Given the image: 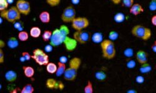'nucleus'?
I'll return each mask as SVG.
<instances>
[{
	"label": "nucleus",
	"mask_w": 156,
	"mask_h": 93,
	"mask_svg": "<svg viewBox=\"0 0 156 93\" xmlns=\"http://www.w3.org/2000/svg\"><path fill=\"white\" fill-rule=\"evenodd\" d=\"M82 60L79 57H73L69 62V66L65 71L63 78L68 81H73L77 78V72L81 67Z\"/></svg>",
	"instance_id": "obj_1"
},
{
	"label": "nucleus",
	"mask_w": 156,
	"mask_h": 93,
	"mask_svg": "<svg viewBox=\"0 0 156 93\" xmlns=\"http://www.w3.org/2000/svg\"><path fill=\"white\" fill-rule=\"evenodd\" d=\"M102 56L107 60H112L116 55V49L114 41L107 38L104 39L100 43Z\"/></svg>",
	"instance_id": "obj_2"
},
{
	"label": "nucleus",
	"mask_w": 156,
	"mask_h": 93,
	"mask_svg": "<svg viewBox=\"0 0 156 93\" xmlns=\"http://www.w3.org/2000/svg\"><path fill=\"white\" fill-rule=\"evenodd\" d=\"M131 34L143 41H148L152 37V32L149 28L141 24H137L132 28Z\"/></svg>",
	"instance_id": "obj_3"
},
{
	"label": "nucleus",
	"mask_w": 156,
	"mask_h": 93,
	"mask_svg": "<svg viewBox=\"0 0 156 93\" xmlns=\"http://www.w3.org/2000/svg\"><path fill=\"white\" fill-rule=\"evenodd\" d=\"M21 13L16 6H12L7 9L0 12L1 18L6 19L10 23H15L21 19Z\"/></svg>",
	"instance_id": "obj_4"
},
{
	"label": "nucleus",
	"mask_w": 156,
	"mask_h": 93,
	"mask_svg": "<svg viewBox=\"0 0 156 93\" xmlns=\"http://www.w3.org/2000/svg\"><path fill=\"white\" fill-rule=\"evenodd\" d=\"M32 59L40 66H46L49 62V57L46 53L41 48H35L33 51Z\"/></svg>",
	"instance_id": "obj_5"
},
{
	"label": "nucleus",
	"mask_w": 156,
	"mask_h": 93,
	"mask_svg": "<svg viewBox=\"0 0 156 93\" xmlns=\"http://www.w3.org/2000/svg\"><path fill=\"white\" fill-rule=\"evenodd\" d=\"M76 18V11L73 5L65 8L61 15V19L64 23H71Z\"/></svg>",
	"instance_id": "obj_6"
},
{
	"label": "nucleus",
	"mask_w": 156,
	"mask_h": 93,
	"mask_svg": "<svg viewBox=\"0 0 156 93\" xmlns=\"http://www.w3.org/2000/svg\"><path fill=\"white\" fill-rule=\"evenodd\" d=\"M67 37L64 36L61 32L59 28L55 29L53 31L51 38L49 41V44L53 47H58L62 44H63Z\"/></svg>",
	"instance_id": "obj_7"
},
{
	"label": "nucleus",
	"mask_w": 156,
	"mask_h": 93,
	"mask_svg": "<svg viewBox=\"0 0 156 93\" xmlns=\"http://www.w3.org/2000/svg\"><path fill=\"white\" fill-rule=\"evenodd\" d=\"M73 37L77 43L81 44H86L91 40V34L84 30L76 31Z\"/></svg>",
	"instance_id": "obj_8"
},
{
	"label": "nucleus",
	"mask_w": 156,
	"mask_h": 93,
	"mask_svg": "<svg viewBox=\"0 0 156 93\" xmlns=\"http://www.w3.org/2000/svg\"><path fill=\"white\" fill-rule=\"evenodd\" d=\"M89 19L86 17H76L71 22L73 29L75 31H82L89 27Z\"/></svg>",
	"instance_id": "obj_9"
},
{
	"label": "nucleus",
	"mask_w": 156,
	"mask_h": 93,
	"mask_svg": "<svg viewBox=\"0 0 156 93\" xmlns=\"http://www.w3.org/2000/svg\"><path fill=\"white\" fill-rule=\"evenodd\" d=\"M16 6L22 15L28 16L31 12V8L30 3L27 0H18Z\"/></svg>",
	"instance_id": "obj_10"
},
{
	"label": "nucleus",
	"mask_w": 156,
	"mask_h": 93,
	"mask_svg": "<svg viewBox=\"0 0 156 93\" xmlns=\"http://www.w3.org/2000/svg\"><path fill=\"white\" fill-rule=\"evenodd\" d=\"M46 86L50 89L62 90L64 88L63 83L61 81H56L53 78H48L46 81Z\"/></svg>",
	"instance_id": "obj_11"
},
{
	"label": "nucleus",
	"mask_w": 156,
	"mask_h": 93,
	"mask_svg": "<svg viewBox=\"0 0 156 93\" xmlns=\"http://www.w3.org/2000/svg\"><path fill=\"white\" fill-rule=\"evenodd\" d=\"M149 55L144 50H139L136 54V61L140 65L148 62Z\"/></svg>",
	"instance_id": "obj_12"
},
{
	"label": "nucleus",
	"mask_w": 156,
	"mask_h": 93,
	"mask_svg": "<svg viewBox=\"0 0 156 93\" xmlns=\"http://www.w3.org/2000/svg\"><path fill=\"white\" fill-rule=\"evenodd\" d=\"M144 12V8L139 3H134L129 8V13L134 16H137Z\"/></svg>",
	"instance_id": "obj_13"
},
{
	"label": "nucleus",
	"mask_w": 156,
	"mask_h": 93,
	"mask_svg": "<svg viewBox=\"0 0 156 93\" xmlns=\"http://www.w3.org/2000/svg\"><path fill=\"white\" fill-rule=\"evenodd\" d=\"M5 78L8 82L13 83L18 78V74L15 71L10 70L5 73Z\"/></svg>",
	"instance_id": "obj_14"
},
{
	"label": "nucleus",
	"mask_w": 156,
	"mask_h": 93,
	"mask_svg": "<svg viewBox=\"0 0 156 93\" xmlns=\"http://www.w3.org/2000/svg\"><path fill=\"white\" fill-rule=\"evenodd\" d=\"M39 19L44 24H48L51 21V15L48 11H43L39 15Z\"/></svg>",
	"instance_id": "obj_15"
},
{
	"label": "nucleus",
	"mask_w": 156,
	"mask_h": 93,
	"mask_svg": "<svg viewBox=\"0 0 156 93\" xmlns=\"http://www.w3.org/2000/svg\"><path fill=\"white\" fill-rule=\"evenodd\" d=\"M66 44V48L68 51H73L74 50L76 47L77 46V42L75 41L74 38L71 39L68 37V36L66 37V40H65L64 42Z\"/></svg>",
	"instance_id": "obj_16"
},
{
	"label": "nucleus",
	"mask_w": 156,
	"mask_h": 93,
	"mask_svg": "<svg viewBox=\"0 0 156 93\" xmlns=\"http://www.w3.org/2000/svg\"><path fill=\"white\" fill-rule=\"evenodd\" d=\"M23 70L24 76L28 78H33L35 73L34 69L30 66H23Z\"/></svg>",
	"instance_id": "obj_17"
},
{
	"label": "nucleus",
	"mask_w": 156,
	"mask_h": 93,
	"mask_svg": "<svg viewBox=\"0 0 156 93\" xmlns=\"http://www.w3.org/2000/svg\"><path fill=\"white\" fill-rule=\"evenodd\" d=\"M58 69L56 73V75L58 77H60L61 76H63L65 71H66L67 67H66V65L65 63H62L61 61H58Z\"/></svg>",
	"instance_id": "obj_18"
},
{
	"label": "nucleus",
	"mask_w": 156,
	"mask_h": 93,
	"mask_svg": "<svg viewBox=\"0 0 156 93\" xmlns=\"http://www.w3.org/2000/svg\"><path fill=\"white\" fill-rule=\"evenodd\" d=\"M18 38H16L15 37H11L8 38L7 41V45L9 48L14 49L18 47L19 42Z\"/></svg>",
	"instance_id": "obj_19"
},
{
	"label": "nucleus",
	"mask_w": 156,
	"mask_h": 93,
	"mask_svg": "<svg viewBox=\"0 0 156 93\" xmlns=\"http://www.w3.org/2000/svg\"><path fill=\"white\" fill-rule=\"evenodd\" d=\"M30 35L31 37L34 38L40 37L42 35L41 29L39 27L34 26V27L31 28V29H30Z\"/></svg>",
	"instance_id": "obj_20"
},
{
	"label": "nucleus",
	"mask_w": 156,
	"mask_h": 93,
	"mask_svg": "<svg viewBox=\"0 0 156 93\" xmlns=\"http://www.w3.org/2000/svg\"><path fill=\"white\" fill-rule=\"evenodd\" d=\"M152 66L147 62L140 65V66L139 68V72L142 74H145L150 73L152 71Z\"/></svg>",
	"instance_id": "obj_21"
},
{
	"label": "nucleus",
	"mask_w": 156,
	"mask_h": 93,
	"mask_svg": "<svg viewBox=\"0 0 156 93\" xmlns=\"http://www.w3.org/2000/svg\"><path fill=\"white\" fill-rule=\"evenodd\" d=\"M46 66V71L49 74H56L57 69H58V65L53 62H49Z\"/></svg>",
	"instance_id": "obj_22"
},
{
	"label": "nucleus",
	"mask_w": 156,
	"mask_h": 93,
	"mask_svg": "<svg viewBox=\"0 0 156 93\" xmlns=\"http://www.w3.org/2000/svg\"><path fill=\"white\" fill-rule=\"evenodd\" d=\"M95 78L97 79V80L99 81H105L107 79V73L103 70H99L95 73L94 74Z\"/></svg>",
	"instance_id": "obj_23"
},
{
	"label": "nucleus",
	"mask_w": 156,
	"mask_h": 93,
	"mask_svg": "<svg viewBox=\"0 0 156 93\" xmlns=\"http://www.w3.org/2000/svg\"><path fill=\"white\" fill-rule=\"evenodd\" d=\"M91 40L92 41L96 44H100L103 40V35L101 32H95L91 35Z\"/></svg>",
	"instance_id": "obj_24"
},
{
	"label": "nucleus",
	"mask_w": 156,
	"mask_h": 93,
	"mask_svg": "<svg viewBox=\"0 0 156 93\" xmlns=\"http://www.w3.org/2000/svg\"><path fill=\"white\" fill-rule=\"evenodd\" d=\"M29 34L25 31H21L18 32V38L21 42H27L29 39Z\"/></svg>",
	"instance_id": "obj_25"
},
{
	"label": "nucleus",
	"mask_w": 156,
	"mask_h": 93,
	"mask_svg": "<svg viewBox=\"0 0 156 93\" xmlns=\"http://www.w3.org/2000/svg\"><path fill=\"white\" fill-rule=\"evenodd\" d=\"M34 92V88L30 83L24 85L20 91L21 93H33Z\"/></svg>",
	"instance_id": "obj_26"
},
{
	"label": "nucleus",
	"mask_w": 156,
	"mask_h": 93,
	"mask_svg": "<svg viewBox=\"0 0 156 93\" xmlns=\"http://www.w3.org/2000/svg\"><path fill=\"white\" fill-rule=\"evenodd\" d=\"M84 93H93L94 92V88L92 81L90 80H88L86 85L84 88Z\"/></svg>",
	"instance_id": "obj_27"
},
{
	"label": "nucleus",
	"mask_w": 156,
	"mask_h": 93,
	"mask_svg": "<svg viewBox=\"0 0 156 93\" xmlns=\"http://www.w3.org/2000/svg\"><path fill=\"white\" fill-rule=\"evenodd\" d=\"M52 34H53V31H49V30H46L43 32V33L41 35L42 39L44 42H48L50 41L51 38Z\"/></svg>",
	"instance_id": "obj_28"
},
{
	"label": "nucleus",
	"mask_w": 156,
	"mask_h": 93,
	"mask_svg": "<svg viewBox=\"0 0 156 93\" xmlns=\"http://www.w3.org/2000/svg\"><path fill=\"white\" fill-rule=\"evenodd\" d=\"M125 15L122 12H118L114 15V20L117 23H121L124 21L125 20Z\"/></svg>",
	"instance_id": "obj_29"
},
{
	"label": "nucleus",
	"mask_w": 156,
	"mask_h": 93,
	"mask_svg": "<svg viewBox=\"0 0 156 93\" xmlns=\"http://www.w3.org/2000/svg\"><path fill=\"white\" fill-rule=\"evenodd\" d=\"M134 4V0H122L121 5L124 8H130Z\"/></svg>",
	"instance_id": "obj_30"
},
{
	"label": "nucleus",
	"mask_w": 156,
	"mask_h": 93,
	"mask_svg": "<svg viewBox=\"0 0 156 93\" xmlns=\"http://www.w3.org/2000/svg\"><path fill=\"white\" fill-rule=\"evenodd\" d=\"M9 4L8 0H0V12L7 9L8 8Z\"/></svg>",
	"instance_id": "obj_31"
},
{
	"label": "nucleus",
	"mask_w": 156,
	"mask_h": 93,
	"mask_svg": "<svg viewBox=\"0 0 156 93\" xmlns=\"http://www.w3.org/2000/svg\"><path fill=\"white\" fill-rule=\"evenodd\" d=\"M134 54V50L131 48H127L124 50V55L128 58L133 57Z\"/></svg>",
	"instance_id": "obj_32"
},
{
	"label": "nucleus",
	"mask_w": 156,
	"mask_h": 93,
	"mask_svg": "<svg viewBox=\"0 0 156 93\" xmlns=\"http://www.w3.org/2000/svg\"><path fill=\"white\" fill-rule=\"evenodd\" d=\"M61 32V33L66 37H68L70 33V31H69V28L67 27L66 25H61L59 28Z\"/></svg>",
	"instance_id": "obj_33"
},
{
	"label": "nucleus",
	"mask_w": 156,
	"mask_h": 93,
	"mask_svg": "<svg viewBox=\"0 0 156 93\" xmlns=\"http://www.w3.org/2000/svg\"><path fill=\"white\" fill-rule=\"evenodd\" d=\"M127 68H129V69H133L134 68H135V66H136V62L134 60L129 58L126 63Z\"/></svg>",
	"instance_id": "obj_34"
},
{
	"label": "nucleus",
	"mask_w": 156,
	"mask_h": 93,
	"mask_svg": "<svg viewBox=\"0 0 156 93\" xmlns=\"http://www.w3.org/2000/svg\"><path fill=\"white\" fill-rule=\"evenodd\" d=\"M46 3L51 7H56L59 5L61 0H46Z\"/></svg>",
	"instance_id": "obj_35"
},
{
	"label": "nucleus",
	"mask_w": 156,
	"mask_h": 93,
	"mask_svg": "<svg viewBox=\"0 0 156 93\" xmlns=\"http://www.w3.org/2000/svg\"><path fill=\"white\" fill-rule=\"evenodd\" d=\"M119 37V34L115 31H111L109 33V39L111 40L112 41H116Z\"/></svg>",
	"instance_id": "obj_36"
},
{
	"label": "nucleus",
	"mask_w": 156,
	"mask_h": 93,
	"mask_svg": "<svg viewBox=\"0 0 156 93\" xmlns=\"http://www.w3.org/2000/svg\"><path fill=\"white\" fill-rule=\"evenodd\" d=\"M149 9L150 11H156V0H151L149 4Z\"/></svg>",
	"instance_id": "obj_37"
},
{
	"label": "nucleus",
	"mask_w": 156,
	"mask_h": 93,
	"mask_svg": "<svg viewBox=\"0 0 156 93\" xmlns=\"http://www.w3.org/2000/svg\"><path fill=\"white\" fill-rule=\"evenodd\" d=\"M21 56L26 60V61H30L32 58V55L28 51H23L21 53Z\"/></svg>",
	"instance_id": "obj_38"
},
{
	"label": "nucleus",
	"mask_w": 156,
	"mask_h": 93,
	"mask_svg": "<svg viewBox=\"0 0 156 93\" xmlns=\"http://www.w3.org/2000/svg\"><path fill=\"white\" fill-rule=\"evenodd\" d=\"M145 81L144 77L142 75H139L136 78V82L138 84H142Z\"/></svg>",
	"instance_id": "obj_39"
},
{
	"label": "nucleus",
	"mask_w": 156,
	"mask_h": 93,
	"mask_svg": "<svg viewBox=\"0 0 156 93\" xmlns=\"http://www.w3.org/2000/svg\"><path fill=\"white\" fill-rule=\"evenodd\" d=\"M5 62V53L3 48H0V64Z\"/></svg>",
	"instance_id": "obj_40"
},
{
	"label": "nucleus",
	"mask_w": 156,
	"mask_h": 93,
	"mask_svg": "<svg viewBox=\"0 0 156 93\" xmlns=\"http://www.w3.org/2000/svg\"><path fill=\"white\" fill-rule=\"evenodd\" d=\"M53 47L51 45H50V44L47 45L44 47L45 51H46V52H51V51H52V50H53Z\"/></svg>",
	"instance_id": "obj_41"
},
{
	"label": "nucleus",
	"mask_w": 156,
	"mask_h": 93,
	"mask_svg": "<svg viewBox=\"0 0 156 93\" xmlns=\"http://www.w3.org/2000/svg\"><path fill=\"white\" fill-rule=\"evenodd\" d=\"M151 24L155 26V27H156V15H153L151 18Z\"/></svg>",
	"instance_id": "obj_42"
},
{
	"label": "nucleus",
	"mask_w": 156,
	"mask_h": 93,
	"mask_svg": "<svg viewBox=\"0 0 156 93\" xmlns=\"http://www.w3.org/2000/svg\"><path fill=\"white\" fill-rule=\"evenodd\" d=\"M151 50L154 53L156 54V41L153 42V43L151 45Z\"/></svg>",
	"instance_id": "obj_43"
},
{
	"label": "nucleus",
	"mask_w": 156,
	"mask_h": 93,
	"mask_svg": "<svg viewBox=\"0 0 156 93\" xmlns=\"http://www.w3.org/2000/svg\"><path fill=\"white\" fill-rule=\"evenodd\" d=\"M109 1L111 2L114 5H119V4L121 3L122 0H109Z\"/></svg>",
	"instance_id": "obj_44"
},
{
	"label": "nucleus",
	"mask_w": 156,
	"mask_h": 93,
	"mask_svg": "<svg viewBox=\"0 0 156 93\" xmlns=\"http://www.w3.org/2000/svg\"><path fill=\"white\" fill-rule=\"evenodd\" d=\"M6 45V43L3 40H0V48H3L5 47Z\"/></svg>",
	"instance_id": "obj_45"
},
{
	"label": "nucleus",
	"mask_w": 156,
	"mask_h": 93,
	"mask_svg": "<svg viewBox=\"0 0 156 93\" xmlns=\"http://www.w3.org/2000/svg\"><path fill=\"white\" fill-rule=\"evenodd\" d=\"M66 61H67V58H66V57L62 56V57H60L59 61H61V62H62V63H66Z\"/></svg>",
	"instance_id": "obj_46"
},
{
	"label": "nucleus",
	"mask_w": 156,
	"mask_h": 93,
	"mask_svg": "<svg viewBox=\"0 0 156 93\" xmlns=\"http://www.w3.org/2000/svg\"><path fill=\"white\" fill-rule=\"evenodd\" d=\"M18 90H20V89L18 88H15V89H13L12 90H11L10 91V92L11 93H17L18 92Z\"/></svg>",
	"instance_id": "obj_47"
},
{
	"label": "nucleus",
	"mask_w": 156,
	"mask_h": 93,
	"mask_svg": "<svg viewBox=\"0 0 156 93\" xmlns=\"http://www.w3.org/2000/svg\"><path fill=\"white\" fill-rule=\"evenodd\" d=\"M127 92H128V93H136L137 92V91H136V90H134V89H129V90H128L127 91Z\"/></svg>",
	"instance_id": "obj_48"
},
{
	"label": "nucleus",
	"mask_w": 156,
	"mask_h": 93,
	"mask_svg": "<svg viewBox=\"0 0 156 93\" xmlns=\"http://www.w3.org/2000/svg\"><path fill=\"white\" fill-rule=\"evenodd\" d=\"M155 69H156V65H155Z\"/></svg>",
	"instance_id": "obj_49"
}]
</instances>
